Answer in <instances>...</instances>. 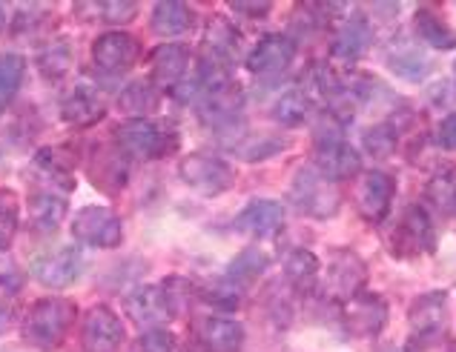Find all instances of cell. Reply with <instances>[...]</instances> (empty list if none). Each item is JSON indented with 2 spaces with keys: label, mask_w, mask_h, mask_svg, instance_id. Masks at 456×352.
Returning a JSON list of instances; mask_svg holds the SVG:
<instances>
[{
  "label": "cell",
  "mask_w": 456,
  "mask_h": 352,
  "mask_svg": "<svg viewBox=\"0 0 456 352\" xmlns=\"http://www.w3.org/2000/svg\"><path fill=\"white\" fill-rule=\"evenodd\" d=\"M77 309L69 298H41L26 309L20 324V338L37 352H55L63 347Z\"/></svg>",
  "instance_id": "6da1fadb"
},
{
  "label": "cell",
  "mask_w": 456,
  "mask_h": 352,
  "mask_svg": "<svg viewBox=\"0 0 456 352\" xmlns=\"http://www.w3.org/2000/svg\"><path fill=\"white\" fill-rule=\"evenodd\" d=\"M115 143L126 158L141 161H161L178 149V129L164 121H150V117H126L115 129Z\"/></svg>",
  "instance_id": "7a4b0ae2"
},
{
  "label": "cell",
  "mask_w": 456,
  "mask_h": 352,
  "mask_svg": "<svg viewBox=\"0 0 456 352\" xmlns=\"http://www.w3.org/2000/svg\"><path fill=\"white\" fill-rule=\"evenodd\" d=\"M290 204L298 215L305 218H316V220H328L338 212L342 206V195L338 187L330 184L328 178H322L313 166L298 169L293 184H290Z\"/></svg>",
  "instance_id": "3957f363"
},
{
  "label": "cell",
  "mask_w": 456,
  "mask_h": 352,
  "mask_svg": "<svg viewBox=\"0 0 456 352\" xmlns=\"http://www.w3.org/2000/svg\"><path fill=\"white\" fill-rule=\"evenodd\" d=\"M178 175L190 189L207 195V198L224 195L236 184V169L230 166V161L218 158V155H204V152H192L187 158H181Z\"/></svg>",
  "instance_id": "277c9868"
},
{
  "label": "cell",
  "mask_w": 456,
  "mask_h": 352,
  "mask_svg": "<svg viewBox=\"0 0 456 352\" xmlns=\"http://www.w3.org/2000/svg\"><path fill=\"white\" fill-rule=\"evenodd\" d=\"M319 281L324 286V295L345 304L364 290V284H368V264H364L362 255L347 250V246L345 250H333Z\"/></svg>",
  "instance_id": "5b68a950"
},
{
  "label": "cell",
  "mask_w": 456,
  "mask_h": 352,
  "mask_svg": "<svg viewBox=\"0 0 456 352\" xmlns=\"http://www.w3.org/2000/svg\"><path fill=\"white\" fill-rule=\"evenodd\" d=\"M244 109V92L239 84H232L230 77L227 81H218L201 89V95L195 98V115L201 117L207 126L213 129H230L239 124Z\"/></svg>",
  "instance_id": "8992f818"
},
{
  "label": "cell",
  "mask_w": 456,
  "mask_h": 352,
  "mask_svg": "<svg viewBox=\"0 0 456 352\" xmlns=\"http://www.w3.org/2000/svg\"><path fill=\"white\" fill-rule=\"evenodd\" d=\"M72 235L75 241L84 246H95V250H115L124 241L121 218L115 215L110 206H84L81 212L72 218Z\"/></svg>",
  "instance_id": "52a82bcc"
},
{
  "label": "cell",
  "mask_w": 456,
  "mask_h": 352,
  "mask_svg": "<svg viewBox=\"0 0 456 352\" xmlns=\"http://www.w3.org/2000/svg\"><path fill=\"white\" fill-rule=\"evenodd\" d=\"M448 316H451V298L445 290H431L422 292L416 301L408 307V324L411 335L419 344H431L436 338L445 335L448 330Z\"/></svg>",
  "instance_id": "ba28073f"
},
{
  "label": "cell",
  "mask_w": 456,
  "mask_h": 352,
  "mask_svg": "<svg viewBox=\"0 0 456 352\" xmlns=\"http://www.w3.org/2000/svg\"><path fill=\"white\" fill-rule=\"evenodd\" d=\"M390 244H394V255L399 258H413L436 250V227L422 204L408 206L405 215L399 218Z\"/></svg>",
  "instance_id": "9c48e42d"
},
{
  "label": "cell",
  "mask_w": 456,
  "mask_h": 352,
  "mask_svg": "<svg viewBox=\"0 0 456 352\" xmlns=\"http://www.w3.org/2000/svg\"><path fill=\"white\" fill-rule=\"evenodd\" d=\"M84 252L75 250V246H61V250L44 252L32 260V278L37 284L49 286V290H67L77 278L84 276Z\"/></svg>",
  "instance_id": "30bf717a"
},
{
  "label": "cell",
  "mask_w": 456,
  "mask_h": 352,
  "mask_svg": "<svg viewBox=\"0 0 456 352\" xmlns=\"http://www.w3.org/2000/svg\"><path fill=\"white\" fill-rule=\"evenodd\" d=\"M387 301L379 292H368L362 290L359 295H354L350 301L342 304V324L345 330L354 338H373L385 330L387 324Z\"/></svg>",
  "instance_id": "8fae6325"
},
{
  "label": "cell",
  "mask_w": 456,
  "mask_h": 352,
  "mask_svg": "<svg viewBox=\"0 0 456 352\" xmlns=\"http://www.w3.org/2000/svg\"><path fill=\"white\" fill-rule=\"evenodd\" d=\"M310 166L330 184H338V180H350L362 172V155L342 138H322L316 140Z\"/></svg>",
  "instance_id": "7c38bea8"
},
{
  "label": "cell",
  "mask_w": 456,
  "mask_h": 352,
  "mask_svg": "<svg viewBox=\"0 0 456 352\" xmlns=\"http://www.w3.org/2000/svg\"><path fill=\"white\" fill-rule=\"evenodd\" d=\"M141 58V41L135 35L110 29L95 37L93 44V60L101 72L107 75H121L126 69H133Z\"/></svg>",
  "instance_id": "4fadbf2b"
},
{
  "label": "cell",
  "mask_w": 456,
  "mask_h": 352,
  "mask_svg": "<svg viewBox=\"0 0 456 352\" xmlns=\"http://www.w3.org/2000/svg\"><path fill=\"white\" fill-rule=\"evenodd\" d=\"M81 347L84 352H118L124 347V324L115 309L98 304L86 309L81 324Z\"/></svg>",
  "instance_id": "5bb4252c"
},
{
  "label": "cell",
  "mask_w": 456,
  "mask_h": 352,
  "mask_svg": "<svg viewBox=\"0 0 456 352\" xmlns=\"http://www.w3.org/2000/svg\"><path fill=\"white\" fill-rule=\"evenodd\" d=\"M396 198V180L394 175L382 172V169H370L364 172L356 189V210L370 224H382L390 212V204Z\"/></svg>",
  "instance_id": "9a60e30c"
},
{
  "label": "cell",
  "mask_w": 456,
  "mask_h": 352,
  "mask_svg": "<svg viewBox=\"0 0 456 352\" xmlns=\"http://www.w3.org/2000/svg\"><path fill=\"white\" fill-rule=\"evenodd\" d=\"M296 60V41L288 35L270 32L258 37V44L250 49V55L244 58V67L253 75H279Z\"/></svg>",
  "instance_id": "2e32d148"
},
{
  "label": "cell",
  "mask_w": 456,
  "mask_h": 352,
  "mask_svg": "<svg viewBox=\"0 0 456 352\" xmlns=\"http://www.w3.org/2000/svg\"><path fill=\"white\" fill-rule=\"evenodd\" d=\"M232 229L241 235H253V238H276L284 229V206L267 198L250 201L232 220Z\"/></svg>",
  "instance_id": "e0dca14e"
},
{
  "label": "cell",
  "mask_w": 456,
  "mask_h": 352,
  "mask_svg": "<svg viewBox=\"0 0 456 352\" xmlns=\"http://www.w3.org/2000/svg\"><path fill=\"white\" fill-rule=\"evenodd\" d=\"M370 20L364 15H350L342 18L330 37V58L342 63H356L370 46Z\"/></svg>",
  "instance_id": "ac0fdd59"
},
{
  "label": "cell",
  "mask_w": 456,
  "mask_h": 352,
  "mask_svg": "<svg viewBox=\"0 0 456 352\" xmlns=\"http://www.w3.org/2000/svg\"><path fill=\"white\" fill-rule=\"evenodd\" d=\"M86 172L93 178V184L103 192H121L129 180V158L121 149H103L98 147L93 155H89Z\"/></svg>",
  "instance_id": "d6986e66"
},
{
  "label": "cell",
  "mask_w": 456,
  "mask_h": 352,
  "mask_svg": "<svg viewBox=\"0 0 456 352\" xmlns=\"http://www.w3.org/2000/svg\"><path fill=\"white\" fill-rule=\"evenodd\" d=\"M247 341V332L239 321L232 318H204L199 327H195V344L204 352H241Z\"/></svg>",
  "instance_id": "ffe728a7"
},
{
  "label": "cell",
  "mask_w": 456,
  "mask_h": 352,
  "mask_svg": "<svg viewBox=\"0 0 456 352\" xmlns=\"http://www.w3.org/2000/svg\"><path fill=\"white\" fill-rule=\"evenodd\" d=\"M190 49L184 44H161L159 49H152L150 55V72L152 84L173 89L190 75Z\"/></svg>",
  "instance_id": "44dd1931"
},
{
  "label": "cell",
  "mask_w": 456,
  "mask_h": 352,
  "mask_svg": "<svg viewBox=\"0 0 456 352\" xmlns=\"http://www.w3.org/2000/svg\"><path fill=\"white\" fill-rule=\"evenodd\" d=\"M61 117L72 126H93L103 117V98L95 86L77 84L61 100Z\"/></svg>",
  "instance_id": "7402d4cb"
},
{
  "label": "cell",
  "mask_w": 456,
  "mask_h": 352,
  "mask_svg": "<svg viewBox=\"0 0 456 352\" xmlns=\"http://www.w3.org/2000/svg\"><path fill=\"white\" fill-rule=\"evenodd\" d=\"M385 60H387V69L399 75L402 81L408 84H419L425 81L428 75H431V58L425 55V52L416 46V44H408V41H394L385 52Z\"/></svg>",
  "instance_id": "603a6c76"
},
{
  "label": "cell",
  "mask_w": 456,
  "mask_h": 352,
  "mask_svg": "<svg viewBox=\"0 0 456 352\" xmlns=\"http://www.w3.org/2000/svg\"><path fill=\"white\" fill-rule=\"evenodd\" d=\"M124 309H126V316L133 318V324H138V327H144V330H155V327H161L164 321H169L167 307L161 301V290L150 284L135 286V290L124 298Z\"/></svg>",
  "instance_id": "cb8c5ba5"
},
{
  "label": "cell",
  "mask_w": 456,
  "mask_h": 352,
  "mask_svg": "<svg viewBox=\"0 0 456 352\" xmlns=\"http://www.w3.org/2000/svg\"><path fill=\"white\" fill-rule=\"evenodd\" d=\"M67 212H69V204L58 192L41 189V192H35L29 198V227L35 232H41V235L55 232L63 224Z\"/></svg>",
  "instance_id": "d4e9b609"
},
{
  "label": "cell",
  "mask_w": 456,
  "mask_h": 352,
  "mask_svg": "<svg viewBox=\"0 0 456 352\" xmlns=\"http://www.w3.org/2000/svg\"><path fill=\"white\" fill-rule=\"evenodd\" d=\"M284 281H288L296 292H313L322 278V260L310 250H293L281 260Z\"/></svg>",
  "instance_id": "484cf974"
},
{
  "label": "cell",
  "mask_w": 456,
  "mask_h": 352,
  "mask_svg": "<svg viewBox=\"0 0 456 352\" xmlns=\"http://www.w3.org/2000/svg\"><path fill=\"white\" fill-rule=\"evenodd\" d=\"M413 26H416V35H419L422 44L434 46L439 52L456 49V29L439 15L436 9L419 6V9H416V15H413Z\"/></svg>",
  "instance_id": "4316f807"
},
{
  "label": "cell",
  "mask_w": 456,
  "mask_h": 352,
  "mask_svg": "<svg viewBox=\"0 0 456 352\" xmlns=\"http://www.w3.org/2000/svg\"><path fill=\"white\" fill-rule=\"evenodd\" d=\"M204 46H207V58L227 67V63L239 55V46H241V35L239 29L224 18H213L210 26L204 32Z\"/></svg>",
  "instance_id": "83f0119b"
},
{
  "label": "cell",
  "mask_w": 456,
  "mask_h": 352,
  "mask_svg": "<svg viewBox=\"0 0 456 352\" xmlns=\"http://www.w3.org/2000/svg\"><path fill=\"white\" fill-rule=\"evenodd\" d=\"M267 267H270V255L265 250H258V246H247V250H241L227 264L224 281L244 290V286H250L253 281L262 278L267 272Z\"/></svg>",
  "instance_id": "f1b7e54d"
},
{
  "label": "cell",
  "mask_w": 456,
  "mask_h": 352,
  "mask_svg": "<svg viewBox=\"0 0 456 352\" xmlns=\"http://www.w3.org/2000/svg\"><path fill=\"white\" fill-rule=\"evenodd\" d=\"M150 26L161 37H178L192 29V9L181 0H164V4H155Z\"/></svg>",
  "instance_id": "f546056e"
},
{
  "label": "cell",
  "mask_w": 456,
  "mask_h": 352,
  "mask_svg": "<svg viewBox=\"0 0 456 352\" xmlns=\"http://www.w3.org/2000/svg\"><path fill=\"white\" fill-rule=\"evenodd\" d=\"M425 198L439 215L456 218V166H439L436 172L428 178Z\"/></svg>",
  "instance_id": "4dcf8cb0"
},
{
  "label": "cell",
  "mask_w": 456,
  "mask_h": 352,
  "mask_svg": "<svg viewBox=\"0 0 456 352\" xmlns=\"http://www.w3.org/2000/svg\"><path fill=\"white\" fill-rule=\"evenodd\" d=\"M77 15H86V23H110L124 26L138 15L135 0H107V4H75Z\"/></svg>",
  "instance_id": "1f68e13d"
},
{
  "label": "cell",
  "mask_w": 456,
  "mask_h": 352,
  "mask_svg": "<svg viewBox=\"0 0 456 352\" xmlns=\"http://www.w3.org/2000/svg\"><path fill=\"white\" fill-rule=\"evenodd\" d=\"M159 290H161V301L167 307V316L169 318H181V316H187L190 307L195 304V298H199V290L192 286L190 278L184 276H169L159 284Z\"/></svg>",
  "instance_id": "d6a6232c"
},
{
  "label": "cell",
  "mask_w": 456,
  "mask_h": 352,
  "mask_svg": "<svg viewBox=\"0 0 456 352\" xmlns=\"http://www.w3.org/2000/svg\"><path fill=\"white\" fill-rule=\"evenodd\" d=\"M118 109L129 117H147L150 112L159 109V92H155L152 81H133L121 89Z\"/></svg>",
  "instance_id": "836d02e7"
},
{
  "label": "cell",
  "mask_w": 456,
  "mask_h": 352,
  "mask_svg": "<svg viewBox=\"0 0 456 352\" xmlns=\"http://www.w3.org/2000/svg\"><path fill=\"white\" fill-rule=\"evenodd\" d=\"M310 109H313V100L302 92V89H290V92H284L276 103H273V121L281 124V126H302L307 117H310Z\"/></svg>",
  "instance_id": "e575fe53"
},
{
  "label": "cell",
  "mask_w": 456,
  "mask_h": 352,
  "mask_svg": "<svg viewBox=\"0 0 456 352\" xmlns=\"http://www.w3.org/2000/svg\"><path fill=\"white\" fill-rule=\"evenodd\" d=\"M37 172L44 178H49L52 184H63L67 189H72V158L67 155V149H58V147H46L35 155V164H32Z\"/></svg>",
  "instance_id": "d590c367"
},
{
  "label": "cell",
  "mask_w": 456,
  "mask_h": 352,
  "mask_svg": "<svg viewBox=\"0 0 456 352\" xmlns=\"http://www.w3.org/2000/svg\"><path fill=\"white\" fill-rule=\"evenodd\" d=\"M72 67V46L67 41H52L44 44L37 52V69L46 77V81H61L63 75Z\"/></svg>",
  "instance_id": "8d00e7d4"
},
{
  "label": "cell",
  "mask_w": 456,
  "mask_h": 352,
  "mask_svg": "<svg viewBox=\"0 0 456 352\" xmlns=\"http://www.w3.org/2000/svg\"><path fill=\"white\" fill-rule=\"evenodd\" d=\"M26 75V60L18 52H0V109L15 100Z\"/></svg>",
  "instance_id": "74e56055"
},
{
  "label": "cell",
  "mask_w": 456,
  "mask_h": 352,
  "mask_svg": "<svg viewBox=\"0 0 456 352\" xmlns=\"http://www.w3.org/2000/svg\"><path fill=\"white\" fill-rule=\"evenodd\" d=\"M396 140H399V129L394 121H379L364 129L362 135V147L368 155H373V158H390L396 149Z\"/></svg>",
  "instance_id": "f35d334b"
},
{
  "label": "cell",
  "mask_w": 456,
  "mask_h": 352,
  "mask_svg": "<svg viewBox=\"0 0 456 352\" xmlns=\"http://www.w3.org/2000/svg\"><path fill=\"white\" fill-rule=\"evenodd\" d=\"M20 224V204L12 189H0V252H6L18 235Z\"/></svg>",
  "instance_id": "ab89813d"
},
{
  "label": "cell",
  "mask_w": 456,
  "mask_h": 352,
  "mask_svg": "<svg viewBox=\"0 0 456 352\" xmlns=\"http://www.w3.org/2000/svg\"><path fill=\"white\" fill-rule=\"evenodd\" d=\"M288 149V140L284 138H276V135H253L247 138L241 147H239V155L244 161L250 164H258V161H267L273 155H279Z\"/></svg>",
  "instance_id": "60d3db41"
},
{
  "label": "cell",
  "mask_w": 456,
  "mask_h": 352,
  "mask_svg": "<svg viewBox=\"0 0 456 352\" xmlns=\"http://www.w3.org/2000/svg\"><path fill=\"white\" fill-rule=\"evenodd\" d=\"M241 290L239 286H232V284H227L224 278H221L218 284H210V286H204V290H199V295L204 298L207 304H213L216 309H236L239 304H241V295H239Z\"/></svg>",
  "instance_id": "b9f144b4"
},
{
  "label": "cell",
  "mask_w": 456,
  "mask_h": 352,
  "mask_svg": "<svg viewBox=\"0 0 456 352\" xmlns=\"http://www.w3.org/2000/svg\"><path fill=\"white\" fill-rule=\"evenodd\" d=\"M138 352H175V341L164 327L144 330V335H141V344H138Z\"/></svg>",
  "instance_id": "7bdbcfd3"
},
{
  "label": "cell",
  "mask_w": 456,
  "mask_h": 352,
  "mask_svg": "<svg viewBox=\"0 0 456 352\" xmlns=\"http://www.w3.org/2000/svg\"><path fill=\"white\" fill-rule=\"evenodd\" d=\"M20 290H23V276L18 269H12V272H4L0 276V307H12L15 304V298L20 295Z\"/></svg>",
  "instance_id": "ee69618b"
},
{
  "label": "cell",
  "mask_w": 456,
  "mask_h": 352,
  "mask_svg": "<svg viewBox=\"0 0 456 352\" xmlns=\"http://www.w3.org/2000/svg\"><path fill=\"white\" fill-rule=\"evenodd\" d=\"M436 143L442 149L456 152V112L442 117V124L436 126Z\"/></svg>",
  "instance_id": "f6af8a7d"
},
{
  "label": "cell",
  "mask_w": 456,
  "mask_h": 352,
  "mask_svg": "<svg viewBox=\"0 0 456 352\" xmlns=\"http://www.w3.org/2000/svg\"><path fill=\"white\" fill-rule=\"evenodd\" d=\"M230 9L236 12V15L253 18V20H265L270 12H273L270 4H230Z\"/></svg>",
  "instance_id": "bcb514c9"
},
{
  "label": "cell",
  "mask_w": 456,
  "mask_h": 352,
  "mask_svg": "<svg viewBox=\"0 0 456 352\" xmlns=\"http://www.w3.org/2000/svg\"><path fill=\"white\" fill-rule=\"evenodd\" d=\"M9 330V309L0 307V335H4Z\"/></svg>",
  "instance_id": "7dc6e473"
},
{
  "label": "cell",
  "mask_w": 456,
  "mask_h": 352,
  "mask_svg": "<svg viewBox=\"0 0 456 352\" xmlns=\"http://www.w3.org/2000/svg\"><path fill=\"white\" fill-rule=\"evenodd\" d=\"M4 26H6V9L0 6V29H4Z\"/></svg>",
  "instance_id": "c3c4849f"
},
{
  "label": "cell",
  "mask_w": 456,
  "mask_h": 352,
  "mask_svg": "<svg viewBox=\"0 0 456 352\" xmlns=\"http://www.w3.org/2000/svg\"><path fill=\"white\" fill-rule=\"evenodd\" d=\"M385 352H408V349H402V347H390V349H385Z\"/></svg>",
  "instance_id": "681fc988"
},
{
  "label": "cell",
  "mask_w": 456,
  "mask_h": 352,
  "mask_svg": "<svg viewBox=\"0 0 456 352\" xmlns=\"http://www.w3.org/2000/svg\"><path fill=\"white\" fill-rule=\"evenodd\" d=\"M453 77H456V63H453Z\"/></svg>",
  "instance_id": "f907efd6"
}]
</instances>
